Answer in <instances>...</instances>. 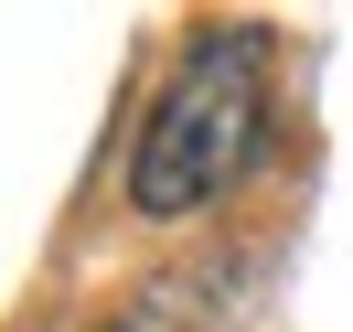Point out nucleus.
<instances>
[{"instance_id":"f257e3e1","label":"nucleus","mask_w":353,"mask_h":332,"mask_svg":"<svg viewBox=\"0 0 353 332\" xmlns=\"http://www.w3.org/2000/svg\"><path fill=\"white\" fill-rule=\"evenodd\" d=\"M257 139H268V22H203L139 118L129 215L182 225L203 204H225L257 161Z\"/></svg>"}]
</instances>
